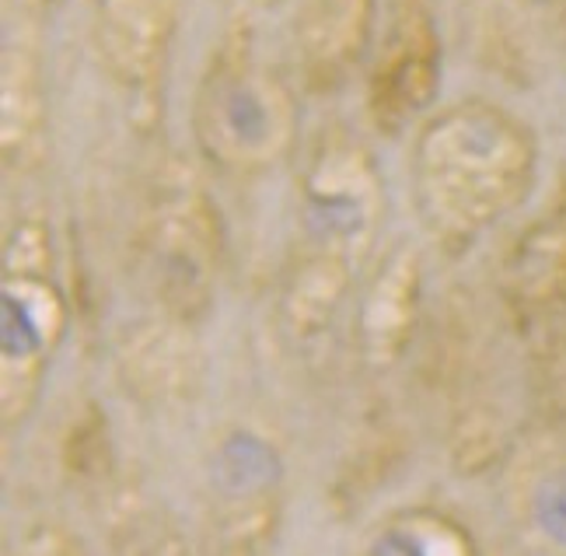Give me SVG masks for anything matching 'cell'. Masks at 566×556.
I'll return each instance as SVG.
<instances>
[{"label": "cell", "mask_w": 566, "mask_h": 556, "mask_svg": "<svg viewBox=\"0 0 566 556\" xmlns=\"http://www.w3.org/2000/svg\"><path fill=\"white\" fill-rule=\"evenodd\" d=\"M385 210L371 147L350 130H325L297 179L294 245L276 294V326L297 354L312 357L329 344L378 249Z\"/></svg>", "instance_id": "1"}, {"label": "cell", "mask_w": 566, "mask_h": 556, "mask_svg": "<svg viewBox=\"0 0 566 556\" xmlns=\"http://www.w3.org/2000/svg\"><path fill=\"white\" fill-rule=\"evenodd\" d=\"M538 137L511 109L462 98L430 113L409 147V192L423 231L459 255L528 200Z\"/></svg>", "instance_id": "2"}, {"label": "cell", "mask_w": 566, "mask_h": 556, "mask_svg": "<svg viewBox=\"0 0 566 556\" xmlns=\"http://www.w3.org/2000/svg\"><path fill=\"white\" fill-rule=\"evenodd\" d=\"M192 140L200 158L231 179L270 176L294 155L301 109L291 81L259 56L255 29L231 21L192 92Z\"/></svg>", "instance_id": "3"}, {"label": "cell", "mask_w": 566, "mask_h": 556, "mask_svg": "<svg viewBox=\"0 0 566 556\" xmlns=\"http://www.w3.org/2000/svg\"><path fill=\"white\" fill-rule=\"evenodd\" d=\"M137 263L165 318L200 326L210 315L224 266V228L210 189L186 158L161 161L144 189Z\"/></svg>", "instance_id": "4"}, {"label": "cell", "mask_w": 566, "mask_h": 556, "mask_svg": "<svg viewBox=\"0 0 566 556\" xmlns=\"http://www.w3.org/2000/svg\"><path fill=\"white\" fill-rule=\"evenodd\" d=\"M67 318L46 221L11 224L0 255V420L8 431L32 417Z\"/></svg>", "instance_id": "5"}, {"label": "cell", "mask_w": 566, "mask_h": 556, "mask_svg": "<svg viewBox=\"0 0 566 556\" xmlns=\"http://www.w3.org/2000/svg\"><path fill=\"white\" fill-rule=\"evenodd\" d=\"M88 39L105 81L119 92L137 130L161 123L165 77L176 42L171 0H92Z\"/></svg>", "instance_id": "6"}, {"label": "cell", "mask_w": 566, "mask_h": 556, "mask_svg": "<svg viewBox=\"0 0 566 556\" xmlns=\"http://www.w3.org/2000/svg\"><path fill=\"white\" fill-rule=\"evenodd\" d=\"M210 539L224 553H259L283 522V459L249 431H231L213 448L210 469Z\"/></svg>", "instance_id": "7"}, {"label": "cell", "mask_w": 566, "mask_h": 556, "mask_svg": "<svg viewBox=\"0 0 566 556\" xmlns=\"http://www.w3.org/2000/svg\"><path fill=\"white\" fill-rule=\"evenodd\" d=\"M441 32L423 0H396L367 67V116L381 134H399L430 113L441 92Z\"/></svg>", "instance_id": "8"}, {"label": "cell", "mask_w": 566, "mask_h": 556, "mask_svg": "<svg viewBox=\"0 0 566 556\" xmlns=\"http://www.w3.org/2000/svg\"><path fill=\"white\" fill-rule=\"evenodd\" d=\"M496 297L517 333L538 336L566 315V189L500 255Z\"/></svg>", "instance_id": "9"}, {"label": "cell", "mask_w": 566, "mask_h": 556, "mask_svg": "<svg viewBox=\"0 0 566 556\" xmlns=\"http://www.w3.org/2000/svg\"><path fill=\"white\" fill-rule=\"evenodd\" d=\"M427 270L412 242L391 245L371 266L357 297L354 339L371 371H388L409 354L423 315Z\"/></svg>", "instance_id": "10"}, {"label": "cell", "mask_w": 566, "mask_h": 556, "mask_svg": "<svg viewBox=\"0 0 566 556\" xmlns=\"http://www.w3.org/2000/svg\"><path fill=\"white\" fill-rule=\"evenodd\" d=\"M378 0H301L294 14V67L308 95H336L364 67Z\"/></svg>", "instance_id": "11"}, {"label": "cell", "mask_w": 566, "mask_h": 556, "mask_svg": "<svg viewBox=\"0 0 566 556\" xmlns=\"http://www.w3.org/2000/svg\"><path fill=\"white\" fill-rule=\"evenodd\" d=\"M189 329L176 318L144 326L119 350V378L126 392L144 402H186L200 389V354L189 347Z\"/></svg>", "instance_id": "12"}, {"label": "cell", "mask_w": 566, "mask_h": 556, "mask_svg": "<svg viewBox=\"0 0 566 556\" xmlns=\"http://www.w3.org/2000/svg\"><path fill=\"white\" fill-rule=\"evenodd\" d=\"M46 88L29 46H4L0 60V158L11 176H25L46 151Z\"/></svg>", "instance_id": "13"}, {"label": "cell", "mask_w": 566, "mask_h": 556, "mask_svg": "<svg viewBox=\"0 0 566 556\" xmlns=\"http://www.w3.org/2000/svg\"><path fill=\"white\" fill-rule=\"evenodd\" d=\"M367 549L381 556H469L475 553V539L448 511L417 504L391 515Z\"/></svg>", "instance_id": "14"}, {"label": "cell", "mask_w": 566, "mask_h": 556, "mask_svg": "<svg viewBox=\"0 0 566 556\" xmlns=\"http://www.w3.org/2000/svg\"><path fill=\"white\" fill-rule=\"evenodd\" d=\"M60 462L63 473L74 483H105L113 473V434H108L105 413L95 402H88L84 410L71 420L67 434L60 444Z\"/></svg>", "instance_id": "15"}, {"label": "cell", "mask_w": 566, "mask_h": 556, "mask_svg": "<svg viewBox=\"0 0 566 556\" xmlns=\"http://www.w3.org/2000/svg\"><path fill=\"white\" fill-rule=\"evenodd\" d=\"M546 336L535 360V396L546 420L566 434V315L546 329Z\"/></svg>", "instance_id": "16"}, {"label": "cell", "mask_w": 566, "mask_h": 556, "mask_svg": "<svg viewBox=\"0 0 566 556\" xmlns=\"http://www.w3.org/2000/svg\"><path fill=\"white\" fill-rule=\"evenodd\" d=\"M532 507H535L538 528L546 532V539L566 546V469H559V473H549L546 480L535 486Z\"/></svg>", "instance_id": "17"}, {"label": "cell", "mask_w": 566, "mask_h": 556, "mask_svg": "<svg viewBox=\"0 0 566 556\" xmlns=\"http://www.w3.org/2000/svg\"><path fill=\"white\" fill-rule=\"evenodd\" d=\"M525 4H532V11H538L542 18H549L553 25L566 29V0H525Z\"/></svg>", "instance_id": "18"}, {"label": "cell", "mask_w": 566, "mask_h": 556, "mask_svg": "<svg viewBox=\"0 0 566 556\" xmlns=\"http://www.w3.org/2000/svg\"><path fill=\"white\" fill-rule=\"evenodd\" d=\"M11 8H18L29 18H39V14H50L53 8H60V0H11Z\"/></svg>", "instance_id": "19"}, {"label": "cell", "mask_w": 566, "mask_h": 556, "mask_svg": "<svg viewBox=\"0 0 566 556\" xmlns=\"http://www.w3.org/2000/svg\"><path fill=\"white\" fill-rule=\"evenodd\" d=\"M266 4H283V0H266Z\"/></svg>", "instance_id": "20"}]
</instances>
